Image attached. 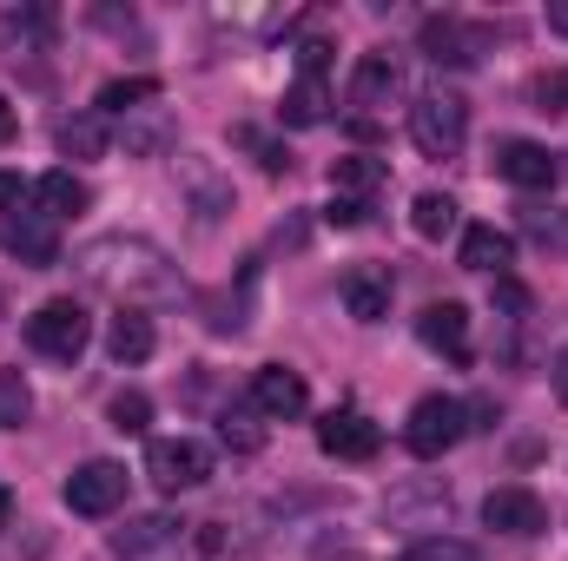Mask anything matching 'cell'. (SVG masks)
Segmentation results:
<instances>
[{"label": "cell", "mask_w": 568, "mask_h": 561, "mask_svg": "<svg viewBox=\"0 0 568 561\" xmlns=\"http://www.w3.org/2000/svg\"><path fill=\"white\" fill-rule=\"evenodd\" d=\"M417 40H424V53L436 67H476V53L489 47V33H483V27H463L456 13H429Z\"/></svg>", "instance_id": "9c48e42d"}, {"label": "cell", "mask_w": 568, "mask_h": 561, "mask_svg": "<svg viewBox=\"0 0 568 561\" xmlns=\"http://www.w3.org/2000/svg\"><path fill=\"white\" fill-rule=\"evenodd\" d=\"M496 172H503L516 192H549L562 165H556L549 145H536V140H496Z\"/></svg>", "instance_id": "30bf717a"}, {"label": "cell", "mask_w": 568, "mask_h": 561, "mask_svg": "<svg viewBox=\"0 0 568 561\" xmlns=\"http://www.w3.org/2000/svg\"><path fill=\"white\" fill-rule=\"evenodd\" d=\"M152 100H159V80L133 73V80H106V86H100V106H93V113H100V120H106V113H120V120H126V113H145Z\"/></svg>", "instance_id": "d4e9b609"}, {"label": "cell", "mask_w": 568, "mask_h": 561, "mask_svg": "<svg viewBox=\"0 0 568 561\" xmlns=\"http://www.w3.org/2000/svg\"><path fill=\"white\" fill-rule=\"evenodd\" d=\"M126 159H159V152H172L179 145V126H172V113L165 106H145V113H126Z\"/></svg>", "instance_id": "e0dca14e"}, {"label": "cell", "mask_w": 568, "mask_h": 561, "mask_svg": "<svg viewBox=\"0 0 568 561\" xmlns=\"http://www.w3.org/2000/svg\"><path fill=\"white\" fill-rule=\"evenodd\" d=\"M33 198H40V212L60 225V218H73V212H87V178H73V172H47L40 185H33Z\"/></svg>", "instance_id": "ffe728a7"}, {"label": "cell", "mask_w": 568, "mask_h": 561, "mask_svg": "<svg viewBox=\"0 0 568 561\" xmlns=\"http://www.w3.org/2000/svg\"><path fill=\"white\" fill-rule=\"evenodd\" d=\"M120 502H126V469H120V462L93 456V462H80V469L67 476V509H73V516H113Z\"/></svg>", "instance_id": "8992f818"}, {"label": "cell", "mask_w": 568, "mask_h": 561, "mask_svg": "<svg viewBox=\"0 0 568 561\" xmlns=\"http://www.w3.org/2000/svg\"><path fill=\"white\" fill-rule=\"evenodd\" d=\"M106 140H113V133H106V120H100V113H73V120H60V126H53V145H60L67 159H100Z\"/></svg>", "instance_id": "603a6c76"}, {"label": "cell", "mask_w": 568, "mask_h": 561, "mask_svg": "<svg viewBox=\"0 0 568 561\" xmlns=\"http://www.w3.org/2000/svg\"><path fill=\"white\" fill-rule=\"evenodd\" d=\"M397 561H483L476 542H456V536H417Z\"/></svg>", "instance_id": "f1b7e54d"}, {"label": "cell", "mask_w": 568, "mask_h": 561, "mask_svg": "<svg viewBox=\"0 0 568 561\" xmlns=\"http://www.w3.org/2000/svg\"><path fill=\"white\" fill-rule=\"evenodd\" d=\"M73 272L87 290H100V297H113L120 310H145V304H179L185 297V278H179V265L140 238V232H106V238H87L80 252H73Z\"/></svg>", "instance_id": "6da1fadb"}, {"label": "cell", "mask_w": 568, "mask_h": 561, "mask_svg": "<svg viewBox=\"0 0 568 561\" xmlns=\"http://www.w3.org/2000/svg\"><path fill=\"white\" fill-rule=\"evenodd\" d=\"M549 27L568 40V0H549Z\"/></svg>", "instance_id": "74e56055"}, {"label": "cell", "mask_w": 568, "mask_h": 561, "mask_svg": "<svg viewBox=\"0 0 568 561\" xmlns=\"http://www.w3.org/2000/svg\"><path fill=\"white\" fill-rule=\"evenodd\" d=\"M185 555L192 561H239L245 555V536L232 522H192L185 529Z\"/></svg>", "instance_id": "44dd1931"}, {"label": "cell", "mask_w": 568, "mask_h": 561, "mask_svg": "<svg viewBox=\"0 0 568 561\" xmlns=\"http://www.w3.org/2000/svg\"><path fill=\"white\" fill-rule=\"evenodd\" d=\"M219 442H225L232 456H258V449H265V417H258L252 404L219 410Z\"/></svg>", "instance_id": "cb8c5ba5"}, {"label": "cell", "mask_w": 568, "mask_h": 561, "mask_svg": "<svg viewBox=\"0 0 568 561\" xmlns=\"http://www.w3.org/2000/svg\"><path fill=\"white\" fill-rule=\"evenodd\" d=\"M529 106H536V113H568V67L529 80Z\"/></svg>", "instance_id": "d6a6232c"}, {"label": "cell", "mask_w": 568, "mask_h": 561, "mask_svg": "<svg viewBox=\"0 0 568 561\" xmlns=\"http://www.w3.org/2000/svg\"><path fill=\"white\" fill-rule=\"evenodd\" d=\"M549 377H556V397H562V404H568V350H562V357H556V364H549Z\"/></svg>", "instance_id": "8d00e7d4"}, {"label": "cell", "mask_w": 568, "mask_h": 561, "mask_svg": "<svg viewBox=\"0 0 568 561\" xmlns=\"http://www.w3.org/2000/svg\"><path fill=\"white\" fill-rule=\"evenodd\" d=\"M397 86H404V67H397L390 53H364V60H357V73H351V106L377 113V106H390V100H397Z\"/></svg>", "instance_id": "5bb4252c"}, {"label": "cell", "mask_w": 568, "mask_h": 561, "mask_svg": "<svg viewBox=\"0 0 568 561\" xmlns=\"http://www.w3.org/2000/svg\"><path fill=\"white\" fill-rule=\"evenodd\" d=\"M384 178H390V172H384V159H371V152H344V159L331 165V192L351 198V205H371Z\"/></svg>", "instance_id": "2e32d148"}, {"label": "cell", "mask_w": 568, "mask_h": 561, "mask_svg": "<svg viewBox=\"0 0 568 561\" xmlns=\"http://www.w3.org/2000/svg\"><path fill=\"white\" fill-rule=\"evenodd\" d=\"M0 245H7L20 265H53V258H60V238H53V218H47V212H13L7 232H0Z\"/></svg>", "instance_id": "7c38bea8"}, {"label": "cell", "mask_w": 568, "mask_h": 561, "mask_svg": "<svg viewBox=\"0 0 568 561\" xmlns=\"http://www.w3.org/2000/svg\"><path fill=\"white\" fill-rule=\"evenodd\" d=\"M304 404H311V390H304V377H297V370L265 364V370L252 377V410H258V417L291 422V417H304Z\"/></svg>", "instance_id": "8fae6325"}, {"label": "cell", "mask_w": 568, "mask_h": 561, "mask_svg": "<svg viewBox=\"0 0 568 561\" xmlns=\"http://www.w3.org/2000/svg\"><path fill=\"white\" fill-rule=\"evenodd\" d=\"M87 337H93V317H87L73 297H47V304L27 317V344H33L40 357H53V364H73V357L87 350Z\"/></svg>", "instance_id": "3957f363"}, {"label": "cell", "mask_w": 568, "mask_h": 561, "mask_svg": "<svg viewBox=\"0 0 568 561\" xmlns=\"http://www.w3.org/2000/svg\"><path fill=\"white\" fill-rule=\"evenodd\" d=\"M145 476H152L165 496L199 489V482H212V449H205L199 436H152V449H145Z\"/></svg>", "instance_id": "5b68a950"}, {"label": "cell", "mask_w": 568, "mask_h": 561, "mask_svg": "<svg viewBox=\"0 0 568 561\" xmlns=\"http://www.w3.org/2000/svg\"><path fill=\"white\" fill-rule=\"evenodd\" d=\"M172 529H179V522H172V516H133V522H126V529H113V555H152V549H159V542H172Z\"/></svg>", "instance_id": "484cf974"}, {"label": "cell", "mask_w": 568, "mask_h": 561, "mask_svg": "<svg viewBox=\"0 0 568 561\" xmlns=\"http://www.w3.org/2000/svg\"><path fill=\"white\" fill-rule=\"evenodd\" d=\"M13 140V106H7V100H0V145Z\"/></svg>", "instance_id": "f35d334b"}, {"label": "cell", "mask_w": 568, "mask_h": 561, "mask_svg": "<svg viewBox=\"0 0 568 561\" xmlns=\"http://www.w3.org/2000/svg\"><path fill=\"white\" fill-rule=\"evenodd\" d=\"M7 509H13V496H7V489H0V522H7Z\"/></svg>", "instance_id": "ab89813d"}, {"label": "cell", "mask_w": 568, "mask_h": 561, "mask_svg": "<svg viewBox=\"0 0 568 561\" xmlns=\"http://www.w3.org/2000/svg\"><path fill=\"white\" fill-rule=\"evenodd\" d=\"M185 185H192V198H199V218H219V212H232V185H219L199 159H185Z\"/></svg>", "instance_id": "83f0119b"}, {"label": "cell", "mask_w": 568, "mask_h": 561, "mask_svg": "<svg viewBox=\"0 0 568 561\" xmlns=\"http://www.w3.org/2000/svg\"><path fill=\"white\" fill-rule=\"evenodd\" d=\"M523 232L536 245H549V252H568V212H556V205H529L523 212Z\"/></svg>", "instance_id": "f546056e"}, {"label": "cell", "mask_w": 568, "mask_h": 561, "mask_svg": "<svg viewBox=\"0 0 568 561\" xmlns=\"http://www.w3.org/2000/svg\"><path fill=\"white\" fill-rule=\"evenodd\" d=\"M509 258H516V238L509 232H496V225H469L463 232V272H509Z\"/></svg>", "instance_id": "ac0fdd59"}, {"label": "cell", "mask_w": 568, "mask_h": 561, "mask_svg": "<svg viewBox=\"0 0 568 561\" xmlns=\"http://www.w3.org/2000/svg\"><path fill=\"white\" fill-rule=\"evenodd\" d=\"M410 509H443V516H449V489H436V482H429L424 496H410V489H397V496L384 502V516H390V522H404Z\"/></svg>", "instance_id": "836d02e7"}, {"label": "cell", "mask_w": 568, "mask_h": 561, "mask_svg": "<svg viewBox=\"0 0 568 561\" xmlns=\"http://www.w3.org/2000/svg\"><path fill=\"white\" fill-rule=\"evenodd\" d=\"M410 225H417V238H443V232H456V198H449V192H424V198L410 205Z\"/></svg>", "instance_id": "4316f807"}, {"label": "cell", "mask_w": 568, "mask_h": 561, "mask_svg": "<svg viewBox=\"0 0 568 561\" xmlns=\"http://www.w3.org/2000/svg\"><path fill=\"white\" fill-rule=\"evenodd\" d=\"M20 198H27V178H20V172H0V212H7V218L20 212Z\"/></svg>", "instance_id": "e575fe53"}, {"label": "cell", "mask_w": 568, "mask_h": 561, "mask_svg": "<svg viewBox=\"0 0 568 561\" xmlns=\"http://www.w3.org/2000/svg\"><path fill=\"white\" fill-rule=\"evenodd\" d=\"M106 422H113L120 436H145V422H152V397H145V390H120V397L106 404Z\"/></svg>", "instance_id": "4dcf8cb0"}, {"label": "cell", "mask_w": 568, "mask_h": 561, "mask_svg": "<svg viewBox=\"0 0 568 561\" xmlns=\"http://www.w3.org/2000/svg\"><path fill=\"white\" fill-rule=\"evenodd\" d=\"M483 522H489L496 536L529 542V536H542V529H549V509H542V496H536V489L503 482V489H489V496H483Z\"/></svg>", "instance_id": "52a82bcc"}, {"label": "cell", "mask_w": 568, "mask_h": 561, "mask_svg": "<svg viewBox=\"0 0 568 561\" xmlns=\"http://www.w3.org/2000/svg\"><path fill=\"white\" fill-rule=\"evenodd\" d=\"M417 337H424L429 350H443L449 364H469V310L463 304H429L424 317H417Z\"/></svg>", "instance_id": "4fadbf2b"}, {"label": "cell", "mask_w": 568, "mask_h": 561, "mask_svg": "<svg viewBox=\"0 0 568 561\" xmlns=\"http://www.w3.org/2000/svg\"><path fill=\"white\" fill-rule=\"evenodd\" d=\"M469 140V106L456 100V93H424L417 106H410V145L424 152V159H456Z\"/></svg>", "instance_id": "7a4b0ae2"}, {"label": "cell", "mask_w": 568, "mask_h": 561, "mask_svg": "<svg viewBox=\"0 0 568 561\" xmlns=\"http://www.w3.org/2000/svg\"><path fill=\"white\" fill-rule=\"evenodd\" d=\"M317 449L337 456V462H371L384 449V429L364 417V410H331V417L317 422Z\"/></svg>", "instance_id": "ba28073f"}, {"label": "cell", "mask_w": 568, "mask_h": 561, "mask_svg": "<svg viewBox=\"0 0 568 561\" xmlns=\"http://www.w3.org/2000/svg\"><path fill=\"white\" fill-rule=\"evenodd\" d=\"M364 212H371V205H351V198H337L324 218H331V225H364Z\"/></svg>", "instance_id": "d590c367"}, {"label": "cell", "mask_w": 568, "mask_h": 561, "mask_svg": "<svg viewBox=\"0 0 568 561\" xmlns=\"http://www.w3.org/2000/svg\"><path fill=\"white\" fill-rule=\"evenodd\" d=\"M152 344H159V330H152V317H145V310H120V317H113V330H106L113 364H145V357H152Z\"/></svg>", "instance_id": "d6986e66"}, {"label": "cell", "mask_w": 568, "mask_h": 561, "mask_svg": "<svg viewBox=\"0 0 568 561\" xmlns=\"http://www.w3.org/2000/svg\"><path fill=\"white\" fill-rule=\"evenodd\" d=\"M344 310L357 317V324H384L390 317V272H371V265H357V272H344Z\"/></svg>", "instance_id": "9a60e30c"}, {"label": "cell", "mask_w": 568, "mask_h": 561, "mask_svg": "<svg viewBox=\"0 0 568 561\" xmlns=\"http://www.w3.org/2000/svg\"><path fill=\"white\" fill-rule=\"evenodd\" d=\"M27 417H33V390H27V377H20V370H0V429H20Z\"/></svg>", "instance_id": "1f68e13d"}, {"label": "cell", "mask_w": 568, "mask_h": 561, "mask_svg": "<svg viewBox=\"0 0 568 561\" xmlns=\"http://www.w3.org/2000/svg\"><path fill=\"white\" fill-rule=\"evenodd\" d=\"M331 106H337V100H331V86H324V80H297V86L284 93L278 120H284V126H324V120H331Z\"/></svg>", "instance_id": "7402d4cb"}, {"label": "cell", "mask_w": 568, "mask_h": 561, "mask_svg": "<svg viewBox=\"0 0 568 561\" xmlns=\"http://www.w3.org/2000/svg\"><path fill=\"white\" fill-rule=\"evenodd\" d=\"M463 436H469V404H463V397H424V404L410 410V422H404V442H410V456H424V462L449 456Z\"/></svg>", "instance_id": "277c9868"}]
</instances>
